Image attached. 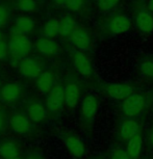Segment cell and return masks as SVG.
I'll return each mask as SVG.
<instances>
[{"label": "cell", "mask_w": 153, "mask_h": 159, "mask_svg": "<svg viewBox=\"0 0 153 159\" xmlns=\"http://www.w3.org/2000/svg\"><path fill=\"white\" fill-rule=\"evenodd\" d=\"M61 32V20L56 18H49L42 26V34L44 38L54 39Z\"/></svg>", "instance_id": "ffe728a7"}, {"label": "cell", "mask_w": 153, "mask_h": 159, "mask_svg": "<svg viewBox=\"0 0 153 159\" xmlns=\"http://www.w3.org/2000/svg\"><path fill=\"white\" fill-rule=\"evenodd\" d=\"M47 107L41 102H32L27 107V116L31 122L41 123L47 118Z\"/></svg>", "instance_id": "9a60e30c"}, {"label": "cell", "mask_w": 153, "mask_h": 159, "mask_svg": "<svg viewBox=\"0 0 153 159\" xmlns=\"http://www.w3.org/2000/svg\"><path fill=\"white\" fill-rule=\"evenodd\" d=\"M142 137H141L140 134L133 136L132 139H130L127 143V148H126V151L129 154L131 159H137L141 154V151H142Z\"/></svg>", "instance_id": "603a6c76"}, {"label": "cell", "mask_w": 153, "mask_h": 159, "mask_svg": "<svg viewBox=\"0 0 153 159\" xmlns=\"http://www.w3.org/2000/svg\"><path fill=\"white\" fill-rule=\"evenodd\" d=\"M16 8L23 15L34 14L38 10L37 0H16Z\"/></svg>", "instance_id": "cb8c5ba5"}, {"label": "cell", "mask_w": 153, "mask_h": 159, "mask_svg": "<svg viewBox=\"0 0 153 159\" xmlns=\"http://www.w3.org/2000/svg\"><path fill=\"white\" fill-rule=\"evenodd\" d=\"M61 20V32L59 35L63 38H70L71 34L78 28L76 20L70 15H66Z\"/></svg>", "instance_id": "44dd1931"}, {"label": "cell", "mask_w": 153, "mask_h": 159, "mask_svg": "<svg viewBox=\"0 0 153 159\" xmlns=\"http://www.w3.org/2000/svg\"><path fill=\"white\" fill-rule=\"evenodd\" d=\"M145 97L141 94L133 93L131 96L123 100L122 111L126 116V118H134L143 111L145 108Z\"/></svg>", "instance_id": "7a4b0ae2"}, {"label": "cell", "mask_w": 153, "mask_h": 159, "mask_svg": "<svg viewBox=\"0 0 153 159\" xmlns=\"http://www.w3.org/2000/svg\"><path fill=\"white\" fill-rule=\"evenodd\" d=\"M105 92L110 98L116 100H125L133 94L132 86L124 83H109L105 86Z\"/></svg>", "instance_id": "4fadbf2b"}, {"label": "cell", "mask_w": 153, "mask_h": 159, "mask_svg": "<svg viewBox=\"0 0 153 159\" xmlns=\"http://www.w3.org/2000/svg\"><path fill=\"white\" fill-rule=\"evenodd\" d=\"M69 39H70L72 45L79 51L85 52V51H88L91 48V37H90L89 32L83 28L78 27L71 34V37Z\"/></svg>", "instance_id": "7c38bea8"}, {"label": "cell", "mask_w": 153, "mask_h": 159, "mask_svg": "<svg viewBox=\"0 0 153 159\" xmlns=\"http://www.w3.org/2000/svg\"><path fill=\"white\" fill-rule=\"evenodd\" d=\"M19 147L16 143L7 140L0 145V156L3 159H12L19 156Z\"/></svg>", "instance_id": "7402d4cb"}, {"label": "cell", "mask_w": 153, "mask_h": 159, "mask_svg": "<svg viewBox=\"0 0 153 159\" xmlns=\"http://www.w3.org/2000/svg\"><path fill=\"white\" fill-rule=\"evenodd\" d=\"M72 64L79 75L83 77H90L93 73V67L90 58L82 51L76 50L72 53Z\"/></svg>", "instance_id": "5b68a950"}, {"label": "cell", "mask_w": 153, "mask_h": 159, "mask_svg": "<svg viewBox=\"0 0 153 159\" xmlns=\"http://www.w3.org/2000/svg\"><path fill=\"white\" fill-rule=\"evenodd\" d=\"M8 54H10L8 45L4 40H1L0 41V61H4Z\"/></svg>", "instance_id": "f546056e"}, {"label": "cell", "mask_w": 153, "mask_h": 159, "mask_svg": "<svg viewBox=\"0 0 153 159\" xmlns=\"http://www.w3.org/2000/svg\"><path fill=\"white\" fill-rule=\"evenodd\" d=\"M0 85H1V79H0Z\"/></svg>", "instance_id": "74e56055"}, {"label": "cell", "mask_w": 153, "mask_h": 159, "mask_svg": "<svg viewBox=\"0 0 153 159\" xmlns=\"http://www.w3.org/2000/svg\"><path fill=\"white\" fill-rule=\"evenodd\" d=\"M65 104V89L61 84H56L52 91L46 95V107L50 112L58 113Z\"/></svg>", "instance_id": "277c9868"}, {"label": "cell", "mask_w": 153, "mask_h": 159, "mask_svg": "<svg viewBox=\"0 0 153 159\" xmlns=\"http://www.w3.org/2000/svg\"><path fill=\"white\" fill-rule=\"evenodd\" d=\"M148 8H149L150 11H152V13H153V0H149V2H148Z\"/></svg>", "instance_id": "d6a6232c"}, {"label": "cell", "mask_w": 153, "mask_h": 159, "mask_svg": "<svg viewBox=\"0 0 153 159\" xmlns=\"http://www.w3.org/2000/svg\"><path fill=\"white\" fill-rule=\"evenodd\" d=\"M98 111V99L95 95H86L80 105V113L83 120L92 121Z\"/></svg>", "instance_id": "8fae6325"}, {"label": "cell", "mask_w": 153, "mask_h": 159, "mask_svg": "<svg viewBox=\"0 0 153 159\" xmlns=\"http://www.w3.org/2000/svg\"><path fill=\"white\" fill-rule=\"evenodd\" d=\"M64 143L67 151L74 158H81L86 153V146L79 136L75 134H67L64 137Z\"/></svg>", "instance_id": "9c48e42d"}, {"label": "cell", "mask_w": 153, "mask_h": 159, "mask_svg": "<svg viewBox=\"0 0 153 159\" xmlns=\"http://www.w3.org/2000/svg\"><path fill=\"white\" fill-rule=\"evenodd\" d=\"M120 0H97V7L101 11H109L118 4Z\"/></svg>", "instance_id": "4316f807"}, {"label": "cell", "mask_w": 153, "mask_h": 159, "mask_svg": "<svg viewBox=\"0 0 153 159\" xmlns=\"http://www.w3.org/2000/svg\"><path fill=\"white\" fill-rule=\"evenodd\" d=\"M22 95V86L17 82H7L0 89V97L7 103H15Z\"/></svg>", "instance_id": "5bb4252c"}, {"label": "cell", "mask_w": 153, "mask_h": 159, "mask_svg": "<svg viewBox=\"0 0 153 159\" xmlns=\"http://www.w3.org/2000/svg\"><path fill=\"white\" fill-rule=\"evenodd\" d=\"M35 28V21L31 16L28 15H20L13 21L12 34H20L28 35Z\"/></svg>", "instance_id": "8992f818"}, {"label": "cell", "mask_w": 153, "mask_h": 159, "mask_svg": "<svg viewBox=\"0 0 153 159\" xmlns=\"http://www.w3.org/2000/svg\"><path fill=\"white\" fill-rule=\"evenodd\" d=\"M35 49L37 50L39 54L48 57V56H54L58 54L61 47L55 40L43 37L41 39H38L37 42L35 43Z\"/></svg>", "instance_id": "52a82bcc"}, {"label": "cell", "mask_w": 153, "mask_h": 159, "mask_svg": "<svg viewBox=\"0 0 153 159\" xmlns=\"http://www.w3.org/2000/svg\"><path fill=\"white\" fill-rule=\"evenodd\" d=\"M1 1H2V0H0V2H1Z\"/></svg>", "instance_id": "f35d334b"}, {"label": "cell", "mask_w": 153, "mask_h": 159, "mask_svg": "<svg viewBox=\"0 0 153 159\" xmlns=\"http://www.w3.org/2000/svg\"><path fill=\"white\" fill-rule=\"evenodd\" d=\"M12 159H23V158H21V157H19V156H18V157H15V158H12Z\"/></svg>", "instance_id": "8d00e7d4"}, {"label": "cell", "mask_w": 153, "mask_h": 159, "mask_svg": "<svg viewBox=\"0 0 153 159\" xmlns=\"http://www.w3.org/2000/svg\"><path fill=\"white\" fill-rule=\"evenodd\" d=\"M131 27V21L125 15L115 16L109 22V29L115 34H122L127 32Z\"/></svg>", "instance_id": "2e32d148"}, {"label": "cell", "mask_w": 153, "mask_h": 159, "mask_svg": "<svg viewBox=\"0 0 153 159\" xmlns=\"http://www.w3.org/2000/svg\"><path fill=\"white\" fill-rule=\"evenodd\" d=\"M136 24L142 34H151L153 31V16L148 11H140L136 17Z\"/></svg>", "instance_id": "d6986e66"}, {"label": "cell", "mask_w": 153, "mask_h": 159, "mask_svg": "<svg viewBox=\"0 0 153 159\" xmlns=\"http://www.w3.org/2000/svg\"><path fill=\"white\" fill-rule=\"evenodd\" d=\"M10 126L14 133L23 135L30 131L31 128V121L29 120L27 115L16 112L11 116L10 119Z\"/></svg>", "instance_id": "ba28073f"}, {"label": "cell", "mask_w": 153, "mask_h": 159, "mask_svg": "<svg viewBox=\"0 0 153 159\" xmlns=\"http://www.w3.org/2000/svg\"><path fill=\"white\" fill-rule=\"evenodd\" d=\"M11 19V10L7 5L0 4V28L7 26Z\"/></svg>", "instance_id": "d4e9b609"}, {"label": "cell", "mask_w": 153, "mask_h": 159, "mask_svg": "<svg viewBox=\"0 0 153 159\" xmlns=\"http://www.w3.org/2000/svg\"><path fill=\"white\" fill-rule=\"evenodd\" d=\"M27 159H42V158H40V157H35V156H30V157L27 158Z\"/></svg>", "instance_id": "e575fe53"}, {"label": "cell", "mask_w": 153, "mask_h": 159, "mask_svg": "<svg viewBox=\"0 0 153 159\" xmlns=\"http://www.w3.org/2000/svg\"><path fill=\"white\" fill-rule=\"evenodd\" d=\"M110 159H131L129 154L124 149H117L115 152L113 153V156Z\"/></svg>", "instance_id": "f1b7e54d"}, {"label": "cell", "mask_w": 153, "mask_h": 159, "mask_svg": "<svg viewBox=\"0 0 153 159\" xmlns=\"http://www.w3.org/2000/svg\"><path fill=\"white\" fill-rule=\"evenodd\" d=\"M139 124L134 119L127 118L122 122L121 126H120V135L123 139L129 140L139 134Z\"/></svg>", "instance_id": "ac0fdd59"}, {"label": "cell", "mask_w": 153, "mask_h": 159, "mask_svg": "<svg viewBox=\"0 0 153 159\" xmlns=\"http://www.w3.org/2000/svg\"><path fill=\"white\" fill-rule=\"evenodd\" d=\"M0 99H1V97H0Z\"/></svg>", "instance_id": "ab89813d"}, {"label": "cell", "mask_w": 153, "mask_h": 159, "mask_svg": "<svg viewBox=\"0 0 153 159\" xmlns=\"http://www.w3.org/2000/svg\"><path fill=\"white\" fill-rule=\"evenodd\" d=\"M56 85V78L53 72L43 71L35 79V86L42 95H48Z\"/></svg>", "instance_id": "30bf717a"}, {"label": "cell", "mask_w": 153, "mask_h": 159, "mask_svg": "<svg viewBox=\"0 0 153 159\" xmlns=\"http://www.w3.org/2000/svg\"><path fill=\"white\" fill-rule=\"evenodd\" d=\"M65 89V103L70 108H75L80 101V89L76 83H68Z\"/></svg>", "instance_id": "e0dca14e"}, {"label": "cell", "mask_w": 153, "mask_h": 159, "mask_svg": "<svg viewBox=\"0 0 153 159\" xmlns=\"http://www.w3.org/2000/svg\"><path fill=\"white\" fill-rule=\"evenodd\" d=\"M4 124H5V118H4V115L3 112L0 110V131L3 129L4 127Z\"/></svg>", "instance_id": "4dcf8cb0"}, {"label": "cell", "mask_w": 153, "mask_h": 159, "mask_svg": "<svg viewBox=\"0 0 153 159\" xmlns=\"http://www.w3.org/2000/svg\"><path fill=\"white\" fill-rule=\"evenodd\" d=\"M140 72L144 76L153 78V61L148 59V61H144L140 65Z\"/></svg>", "instance_id": "484cf974"}, {"label": "cell", "mask_w": 153, "mask_h": 159, "mask_svg": "<svg viewBox=\"0 0 153 159\" xmlns=\"http://www.w3.org/2000/svg\"><path fill=\"white\" fill-rule=\"evenodd\" d=\"M85 0H67L65 7L71 11H78L83 7Z\"/></svg>", "instance_id": "83f0119b"}, {"label": "cell", "mask_w": 153, "mask_h": 159, "mask_svg": "<svg viewBox=\"0 0 153 159\" xmlns=\"http://www.w3.org/2000/svg\"><path fill=\"white\" fill-rule=\"evenodd\" d=\"M7 45L11 56L17 61L28 57L34 49V43L26 34H12Z\"/></svg>", "instance_id": "6da1fadb"}, {"label": "cell", "mask_w": 153, "mask_h": 159, "mask_svg": "<svg viewBox=\"0 0 153 159\" xmlns=\"http://www.w3.org/2000/svg\"><path fill=\"white\" fill-rule=\"evenodd\" d=\"M52 2L54 3L56 7H65L66 5V2H67V0H52Z\"/></svg>", "instance_id": "1f68e13d"}, {"label": "cell", "mask_w": 153, "mask_h": 159, "mask_svg": "<svg viewBox=\"0 0 153 159\" xmlns=\"http://www.w3.org/2000/svg\"><path fill=\"white\" fill-rule=\"evenodd\" d=\"M149 139H150V143H151V145H152V147H153V129H152V130H151V132H150Z\"/></svg>", "instance_id": "836d02e7"}, {"label": "cell", "mask_w": 153, "mask_h": 159, "mask_svg": "<svg viewBox=\"0 0 153 159\" xmlns=\"http://www.w3.org/2000/svg\"><path fill=\"white\" fill-rule=\"evenodd\" d=\"M1 40H3V34H2V32L0 31V41Z\"/></svg>", "instance_id": "d590c367"}, {"label": "cell", "mask_w": 153, "mask_h": 159, "mask_svg": "<svg viewBox=\"0 0 153 159\" xmlns=\"http://www.w3.org/2000/svg\"><path fill=\"white\" fill-rule=\"evenodd\" d=\"M18 72L25 79L35 80L42 73V67L37 59L34 57L22 58L18 62Z\"/></svg>", "instance_id": "3957f363"}]
</instances>
